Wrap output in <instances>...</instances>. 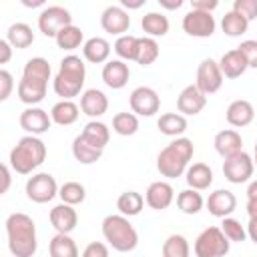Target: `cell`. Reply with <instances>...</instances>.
I'll list each match as a JSON object with an SVG mask.
<instances>
[{"mask_svg":"<svg viewBox=\"0 0 257 257\" xmlns=\"http://www.w3.org/2000/svg\"><path fill=\"white\" fill-rule=\"evenodd\" d=\"M22 4L28 6V8H36V6H42L44 0H22Z\"/></svg>","mask_w":257,"mask_h":257,"instance_id":"680465c9","label":"cell"},{"mask_svg":"<svg viewBox=\"0 0 257 257\" xmlns=\"http://www.w3.org/2000/svg\"><path fill=\"white\" fill-rule=\"evenodd\" d=\"M247 237L257 245V219H249V225H247Z\"/></svg>","mask_w":257,"mask_h":257,"instance_id":"f5cc1de1","label":"cell"},{"mask_svg":"<svg viewBox=\"0 0 257 257\" xmlns=\"http://www.w3.org/2000/svg\"><path fill=\"white\" fill-rule=\"evenodd\" d=\"M78 106L72 100H58L52 108H50V118L52 122L60 124V126H68L74 124L78 120Z\"/></svg>","mask_w":257,"mask_h":257,"instance_id":"f1b7e54d","label":"cell"},{"mask_svg":"<svg viewBox=\"0 0 257 257\" xmlns=\"http://www.w3.org/2000/svg\"><path fill=\"white\" fill-rule=\"evenodd\" d=\"M213 145H215V151L223 157V159H229L237 153L243 151V139L237 131L233 128H225V131H219L213 139Z\"/></svg>","mask_w":257,"mask_h":257,"instance_id":"7402d4cb","label":"cell"},{"mask_svg":"<svg viewBox=\"0 0 257 257\" xmlns=\"http://www.w3.org/2000/svg\"><path fill=\"white\" fill-rule=\"evenodd\" d=\"M233 10L239 12L241 16H245L251 22L253 18H257V0H235Z\"/></svg>","mask_w":257,"mask_h":257,"instance_id":"f6af8a7d","label":"cell"},{"mask_svg":"<svg viewBox=\"0 0 257 257\" xmlns=\"http://www.w3.org/2000/svg\"><path fill=\"white\" fill-rule=\"evenodd\" d=\"M128 76H131V70H128V64L120 58L116 60H108L104 66H102V80L108 88L112 90H118L122 88L126 82H128Z\"/></svg>","mask_w":257,"mask_h":257,"instance_id":"ffe728a7","label":"cell"},{"mask_svg":"<svg viewBox=\"0 0 257 257\" xmlns=\"http://www.w3.org/2000/svg\"><path fill=\"white\" fill-rule=\"evenodd\" d=\"M10 58H12V44L4 38L0 40V64H6Z\"/></svg>","mask_w":257,"mask_h":257,"instance_id":"f907efd6","label":"cell"},{"mask_svg":"<svg viewBox=\"0 0 257 257\" xmlns=\"http://www.w3.org/2000/svg\"><path fill=\"white\" fill-rule=\"evenodd\" d=\"M50 223H52V227L56 229V233L70 235V233L76 229L78 215H76V211H74L72 205L60 203V205H56V207L50 209Z\"/></svg>","mask_w":257,"mask_h":257,"instance_id":"d6986e66","label":"cell"},{"mask_svg":"<svg viewBox=\"0 0 257 257\" xmlns=\"http://www.w3.org/2000/svg\"><path fill=\"white\" fill-rule=\"evenodd\" d=\"M253 163H255V167H257V143H255V151H253Z\"/></svg>","mask_w":257,"mask_h":257,"instance_id":"91938a15","label":"cell"},{"mask_svg":"<svg viewBox=\"0 0 257 257\" xmlns=\"http://www.w3.org/2000/svg\"><path fill=\"white\" fill-rule=\"evenodd\" d=\"M189 255H191V247H189V241L183 235L173 233L165 239L163 257H189Z\"/></svg>","mask_w":257,"mask_h":257,"instance_id":"74e56055","label":"cell"},{"mask_svg":"<svg viewBox=\"0 0 257 257\" xmlns=\"http://www.w3.org/2000/svg\"><path fill=\"white\" fill-rule=\"evenodd\" d=\"M54 40H56L58 48H62V50H74V48H78V46L84 42V34H82V30H80L78 26L70 24V26L62 28V30L56 34Z\"/></svg>","mask_w":257,"mask_h":257,"instance_id":"8d00e7d4","label":"cell"},{"mask_svg":"<svg viewBox=\"0 0 257 257\" xmlns=\"http://www.w3.org/2000/svg\"><path fill=\"white\" fill-rule=\"evenodd\" d=\"M44 159H46V145L42 143V139L34 135H26L10 151L8 161L18 175H30L34 169H38L44 163Z\"/></svg>","mask_w":257,"mask_h":257,"instance_id":"277c9868","label":"cell"},{"mask_svg":"<svg viewBox=\"0 0 257 257\" xmlns=\"http://www.w3.org/2000/svg\"><path fill=\"white\" fill-rule=\"evenodd\" d=\"M175 199V189L171 187V183L167 181H155L149 185L147 193H145V203L155 209V211H163L167 209Z\"/></svg>","mask_w":257,"mask_h":257,"instance_id":"e0dca14e","label":"cell"},{"mask_svg":"<svg viewBox=\"0 0 257 257\" xmlns=\"http://www.w3.org/2000/svg\"><path fill=\"white\" fill-rule=\"evenodd\" d=\"M253 171H255V163L245 151L225 159V163H223V175L233 185H241V183L249 181Z\"/></svg>","mask_w":257,"mask_h":257,"instance_id":"9c48e42d","label":"cell"},{"mask_svg":"<svg viewBox=\"0 0 257 257\" xmlns=\"http://www.w3.org/2000/svg\"><path fill=\"white\" fill-rule=\"evenodd\" d=\"M219 6L217 0H191V10H201V12H213Z\"/></svg>","mask_w":257,"mask_h":257,"instance_id":"681fc988","label":"cell"},{"mask_svg":"<svg viewBox=\"0 0 257 257\" xmlns=\"http://www.w3.org/2000/svg\"><path fill=\"white\" fill-rule=\"evenodd\" d=\"M145 207V197L137 191H124L120 193V197L116 199V209L120 211V215L124 217H135L143 211Z\"/></svg>","mask_w":257,"mask_h":257,"instance_id":"4dcf8cb0","label":"cell"},{"mask_svg":"<svg viewBox=\"0 0 257 257\" xmlns=\"http://www.w3.org/2000/svg\"><path fill=\"white\" fill-rule=\"evenodd\" d=\"M72 24V16L66 8L62 6H46L40 14H38V28L44 36L48 38H56V34Z\"/></svg>","mask_w":257,"mask_h":257,"instance_id":"ba28073f","label":"cell"},{"mask_svg":"<svg viewBox=\"0 0 257 257\" xmlns=\"http://www.w3.org/2000/svg\"><path fill=\"white\" fill-rule=\"evenodd\" d=\"M257 197V181H251L247 187V199H255Z\"/></svg>","mask_w":257,"mask_h":257,"instance_id":"9f6ffc18","label":"cell"},{"mask_svg":"<svg viewBox=\"0 0 257 257\" xmlns=\"http://www.w3.org/2000/svg\"><path fill=\"white\" fill-rule=\"evenodd\" d=\"M60 187L50 173H36L26 181V197L34 203H48L58 195Z\"/></svg>","mask_w":257,"mask_h":257,"instance_id":"52a82bcc","label":"cell"},{"mask_svg":"<svg viewBox=\"0 0 257 257\" xmlns=\"http://www.w3.org/2000/svg\"><path fill=\"white\" fill-rule=\"evenodd\" d=\"M80 110L90 116V118H96V116H102L106 110H108V98L102 90L98 88H88L82 92L80 96Z\"/></svg>","mask_w":257,"mask_h":257,"instance_id":"44dd1931","label":"cell"},{"mask_svg":"<svg viewBox=\"0 0 257 257\" xmlns=\"http://www.w3.org/2000/svg\"><path fill=\"white\" fill-rule=\"evenodd\" d=\"M82 257H108V247L100 241H92L84 247Z\"/></svg>","mask_w":257,"mask_h":257,"instance_id":"c3c4849f","label":"cell"},{"mask_svg":"<svg viewBox=\"0 0 257 257\" xmlns=\"http://www.w3.org/2000/svg\"><path fill=\"white\" fill-rule=\"evenodd\" d=\"M50 257H78V247L70 235L56 233L48 245Z\"/></svg>","mask_w":257,"mask_h":257,"instance_id":"1f68e13d","label":"cell"},{"mask_svg":"<svg viewBox=\"0 0 257 257\" xmlns=\"http://www.w3.org/2000/svg\"><path fill=\"white\" fill-rule=\"evenodd\" d=\"M205 205H207V209H209V213L213 217L225 219L237 209V197L227 189H217V191H213L209 195Z\"/></svg>","mask_w":257,"mask_h":257,"instance_id":"ac0fdd59","label":"cell"},{"mask_svg":"<svg viewBox=\"0 0 257 257\" xmlns=\"http://www.w3.org/2000/svg\"><path fill=\"white\" fill-rule=\"evenodd\" d=\"M72 155H74V159L78 161V163H82V165H92V163H96L100 157H102V149H96V147H92L90 143H86L80 135L72 141Z\"/></svg>","mask_w":257,"mask_h":257,"instance_id":"d6a6232c","label":"cell"},{"mask_svg":"<svg viewBox=\"0 0 257 257\" xmlns=\"http://www.w3.org/2000/svg\"><path fill=\"white\" fill-rule=\"evenodd\" d=\"M86 78V66L76 54H68L60 60V68L52 80V88L62 100H70L72 96H78Z\"/></svg>","mask_w":257,"mask_h":257,"instance_id":"3957f363","label":"cell"},{"mask_svg":"<svg viewBox=\"0 0 257 257\" xmlns=\"http://www.w3.org/2000/svg\"><path fill=\"white\" fill-rule=\"evenodd\" d=\"M185 179H187L189 189L205 191V189H209L211 183H213V171H211V167L205 165V163H193V165L187 169Z\"/></svg>","mask_w":257,"mask_h":257,"instance_id":"484cf974","label":"cell"},{"mask_svg":"<svg viewBox=\"0 0 257 257\" xmlns=\"http://www.w3.org/2000/svg\"><path fill=\"white\" fill-rule=\"evenodd\" d=\"M112 131L120 137H131L139 131V116L135 112H116L112 116Z\"/></svg>","mask_w":257,"mask_h":257,"instance_id":"f35d334b","label":"cell"},{"mask_svg":"<svg viewBox=\"0 0 257 257\" xmlns=\"http://www.w3.org/2000/svg\"><path fill=\"white\" fill-rule=\"evenodd\" d=\"M82 54L88 62L92 64H102V62H108V56H110V44L106 38H100V36H92L88 38L84 44H82Z\"/></svg>","mask_w":257,"mask_h":257,"instance_id":"d4e9b609","label":"cell"},{"mask_svg":"<svg viewBox=\"0 0 257 257\" xmlns=\"http://www.w3.org/2000/svg\"><path fill=\"white\" fill-rule=\"evenodd\" d=\"M114 52L118 54L120 60H137V52H139V38L133 34H124L118 36L114 42Z\"/></svg>","mask_w":257,"mask_h":257,"instance_id":"60d3db41","label":"cell"},{"mask_svg":"<svg viewBox=\"0 0 257 257\" xmlns=\"http://www.w3.org/2000/svg\"><path fill=\"white\" fill-rule=\"evenodd\" d=\"M52 124V118L50 114L44 110V108H38V106H28L20 112V126L28 133V135H42L50 128Z\"/></svg>","mask_w":257,"mask_h":257,"instance_id":"5bb4252c","label":"cell"},{"mask_svg":"<svg viewBox=\"0 0 257 257\" xmlns=\"http://www.w3.org/2000/svg\"><path fill=\"white\" fill-rule=\"evenodd\" d=\"M221 28H223V32H225L227 36L235 38V36H241V34L247 32L249 20H247L245 16H241L239 12H235V10H229V12L223 16V20H221Z\"/></svg>","mask_w":257,"mask_h":257,"instance_id":"d590c367","label":"cell"},{"mask_svg":"<svg viewBox=\"0 0 257 257\" xmlns=\"http://www.w3.org/2000/svg\"><path fill=\"white\" fill-rule=\"evenodd\" d=\"M205 104H207V94H203V92L197 88V84L185 86V88L181 90L179 98H177V108H179V112H181L183 116H185V114H189V116L199 114V112L205 108Z\"/></svg>","mask_w":257,"mask_h":257,"instance_id":"2e32d148","label":"cell"},{"mask_svg":"<svg viewBox=\"0 0 257 257\" xmlns=\"http://www.w3.org/2000/svg\"><path fill=\"white\" fill-rule=\"evenodd\" d=\"M243 56L247 58V64L249 68H257V40H243L239 46H237Z\"/></svg>","mask_w":257,"mask_h":257,"instance_id":"bcb514c9","label":"cell"},{"mask_svg":"<svg viewBox=\"0 0 257 257\" xmlns=\"http://www.w3.org/2000/svg\"><path fill=\"white\" fill-rule=\"evenodd\" d=\"M8 249L14 257H32L38 249L36 225L26 213H12L6 219Z\"/></svg>","mask_w":257,"mask_h":257,"instance_id":"6da1fadb","label":"cell"},{"mask_svg":"<svg viewBox=\"0 0 257 257\" xmlns=\"http://www.w3.org/2000/svg\"><path fill=\"white\" fill-rule=\"evenodd\" d=\"M203 205H205V199L195 189H185L177 195V207L185 215H197L203 209Z\"/></svg>","mask_w":257,"mask_h":257,"instance_id":"836d02e7","label":"cell"},{"mask_svg":"<svg viewBox=\"0 0 257 257\" xmlns=\"http://www.w3.org/2000/svg\"><path fill=\"white\" fill-rule=\"evenodd\" d=\"M197 88L203 94H213L223 84V72L219 68V62L213 58H205L197 68Z\"/></svg>","mask_w":257,"mask_h":257,"instance_id":"7c38bea8","label":"cell"},{"mask_svg":"<svg viewBox=\"0 0 257 257\" xmlns=\"http://www.w3.org/2000/svg\"><path fill=\"white\" fill-rule=\"evenodd\" d=\"M217 28V22H215V16L211 12H201V10H189L185 16H183V30L189 34V36H195V38H209L213 36Z\"/></svg>","mask_w":257,"mask_h":257,"instance_id":"30bf717a","label":"cell"},{"mask_svg":"<svg viewBox=\"0 0 257 257\" xmlns=\"http://www.w3.org/2000/svg\"><path fill=\"white\" fill-rule=\"evenodd\" d=\"M247 215H249V219H257V197L247 199Z\"/></svg>","mask_w":257,"mask_h":257,"instance_id":"11a10c76","label":"cell"},{"mask_svg":"<svg viewBox=\"0 0 257 257\" xmlns=\"http://www.w3.org/2000/svg\"><path fill=\"white\" fill-rule=\"evenodd\" d=\"M219 68H221L225 78H239L249 68V64H247V58L243 56V52L239 48H233L221 56Z\"/></svg>","mask_w":257,"mask_h":257,"instance_id":"cb8c5ba5","label":"cell"},{"mask_svg":"<svg viewBox=\"0 0 257 257\" xmlns=\"http://www.w3.org/2000/svg\"><path fill=\"white\" fill-rule=\"evenodd\" d=\"M141 26H143L145 34H149L151 38L165 36L169 32V18L161 12H147L141 20Z\"/></svg>","mask_w":257,"mask_h":257,"instance_id":"e575fe53","label":"cell"},{"mask_svg":"<svg viewBox=\"0 0 257 257\" xmlns=\"http://www.w3.org/2000/svg\"><path fill=\"white\" fill-rule=\"evenodd\" d=\"M159 58V44L151 36L139 38V52H137V62L141 66H149Z\"/></svg>","mask_w":257,"mask_h":257,"instance_id":"ab89813d","label":"cell"},{"mask_svg":"<svg viewBox=\"0 0 257 257\" xmlns=\"http://www.w3.org/2000/svg\"><path fill=\"white\" fill-rule=\"evenodd\" d=\"M159 4L167 10H177V8L183 6V0H159Z\"/></svg>","mask_w":257,"mask_h":257,"instance_id":"db71d44e","label":"cell"},{"mask_svg":"<svg viewBox=\"0 0 257 257\" xmlns=\"http://www.w3.org/2000/svg\"><path fill=\"white\" fill-rule=\"evenodd\" d=\"M100 26L108 34L124 36V32L131 26V16L122 6H108L100 14Z\"/></svg>","mask_w":257,"mask_h":257,"instance_id":"4fadbf2b","label":"cell"},{"mask_svg":"<svg viewBox=\"0 0 257 257\" xmlns=\"http://www.w3.org/2000/svg\"><path fill=\"white\" fill-rule=\"evenodd\" d=\"M225 116H227V122H229L231 126L241 128V126L251 124V120H253V116H255V108H253V104H251L249 100L239 98V100H233V102L227 106Z\"/></svg>","mask_w":257,"mask_h":257,"instance_id":"603a6c76","label":"cell"},{"mask_svg":"<svg viewBox=\"0 0 257 257\" xmlns=\"http://www.w3.org/2000/svg\"><path fill=\"white\" fill-rule=\"evenodd\" d=\"M122 8H141L143 6V0H137V2H131V0H120Z\"/></svg>","mask_w":257,"mask_h":257,"instance_id":"6f0895ef","label":"cell"},{"mask_svg":"<svg viewBox=\"0 0 257 257\" xmlns=\"http://www.w3.org/2000/svg\"><path fill=\"white\" fill-rule=\"evenodd\" d=\"M221 231L225 233V237L233 243H243L247 239V229L233 217H225L221 223Z\"/></svg>","mask_w":257,"mask_h":257,"instance_id":"ee69618b","label":"cell"},{"mask_svg":"<svg viewBox=\"0 0 257 257\" xmlns=\"http://www.w3.org/2000/svg\"><path fill=\"white\" fill-rule=\"evenodd\" d=\"M24 82L32 84V86H38V88H46L48 86V80H50V64L46 58L42 56H34L30 58L26 64H24V70H22V78Z\"/></svg>","mask_w":257,"mask_h":257,"instance_id":"9a60e30c","label":"cell"},{"mask_svg":"<svg viewBox=\"0 0 257 257\" xmlns=\"http://www.w3.org/2000/svg\"><path fill=\"white\" fill-rule=\"evenodd\" d=\"M46 96V88H36L32 84H26L24 80L18 82V98L28 104V106H36L38 102H42Z\"/></svg>","mask_w":257,"mask_h":257,"instance_id":"7bdbcfd3","label":"cell"},{"mask_svg":"<svg viewBox=\"0 0 257 257\" xmlns=\"http://www.w3.org/2000/svg\"><path fill=\"white\" fill-rule=\"evenodd\" d=\"M193 153V141L187 137H179L171 141L165 149H161V153L157 155V171L167 179H177L183 173H187Z\"/></svg>","mask_w":257,"mask_h":257,"instance_id":"7a4b0ae2","label":"cell"},{"mask_svg":"<svg viewBox=\"0 0 257 257\" xmlns=\"http://www.w3.org/2000/svg\"><path fill=\"white\" fill-rule=\"evenodd\" d=\"M58 197L62 199V203H66V205H78V203H82L84 201V197H86V191H84V187L80 185V183H76V181H66L62 187H60V191H58Z\"/></svg>","mask_w":257,"mask_h":257,"instance_id":"b9f144b4","label":"cell"},{"mask_svg":"<svg viewBox=\"0 0 257 257\" xmlns=\"http://www.w3.org/2000/svg\"><path fill=\"white\" fill-rule=\"evenodd\" d=\"M6 40L12 44V48H28L34 42V32L26 22H16L8 28L6 32Z\"/></svg>","mask_w":257,"mask_h":257,"instance_id":"f546056e","label":"cell"},{"mask_svg":"<svg viewBox=\"0 0 257 257\" xmlns=\"http://www.w3.org/2000/svg\"><path fill=\"white\" fill-rule=\"evenodd\" d=\"M231 241L225 237L221 227H207L195 239V257H225L229 253Z\"/></svg>","mask_w":257,"mask_h":257,"instance_id":"8992f818","label":"cell"},{"mask_svg":"<svg viewBox=\"0 0 257 257\" xmlns=\"http://www.w3.org/2000/svg\"><path fill=\"white\" fill-rule=\"evenodd\" d=\"M102 235L114 251L128 253L139 245V233L124 215H106L102 219Z\"/></svg>","mask_w":257,"mask_h":257,"instance_id":"5b68a950","label":"cell"},{"mask_svg":"<svg viewBox=\"0 0 257 257\" xmlns=\"http://www.w3.org/2000/svg\"><path fill=\"white\" fill-rule=\"evenodd\" d=\"M8 187H10V169H8V165H2V189H0V193H6Z\"/></svg>","mask_w":257,"mask_h":257,"instance_id":"816d5d0a","label":"cell"},{"mask_svg":"<svg viewBox=\"0 0 257 257\" xmlns=\"http://www.w3.org/2000/svg\"><path fill=\"white\" fill-rule=\"evenodd\" d=\"M80 137H82L86 143H90L92 147L104 151V147H106V143H108V139H110V131H108V126H106L104 122H100V120H90V122L84 124Z\"/></svg>","mask_w":257,"mask_h":257,"instance_id":"4316f807","label":"cell"},{"mask_svg":"<svg viewBox=\"0 0 257 257\" xmlns=\"http://www.w3.org/2000/svg\"><path fill=\"white\" fill-rule=\"evenodd\" d=\"M157 128L167 137H181L187 131V118L181 112H165L157 120Z\"/></svg>","mask_w":257,"mask_h":257,"instance_id":"83f0119b","label":"cell"},{"mask_svg":"<svg viewBox=\"0 0 257 257\" xmlns=\"http://www.w3.org/2000/svg\"><path fill=\"white\" fill-rule=\"evenodd\" d=\"M12 88H14L12 74L2 68V70H0V100H6V98L10 96V92H12Z\"/></svg>","mask_w":257,"mask_h":257,"instance_id":"7dc6e473","label":"cell"},{"mask_svg":"<svg viewBox=\"0 0 257 257\" xmlns=\"http://www.w3.org/2000/svg\"><path fill=\"white\" fill-rule=\"evenodd\" d=\"M128 102H131V110L137 116H153L161 108V98H159L157 90L151 86H137L131 92Z\"/></svg>","mask_w":257,"mask_h":257,"instance_id":"8fae6325","label":"cell"}]
</instances>
